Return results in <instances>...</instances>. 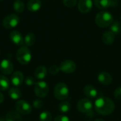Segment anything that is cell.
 <instances>
[{"mask_svg":"<svg viewBox=\"0 0 121 121\" xmlns=\"http://www.w3.org/2000/svg\"><path fill=\"white\" fill-rule=\"evenodd\" d=\"M0 71L3 74L9 75L13 71V65L12 62L8 59H4L0 63Z\"/></svg>","mask_w":121,"mask_h":121,"instance_id":"11","label":"cell"},{"mask_svg":"<svg viewBox=\"0 0 121 121\" xmlns=\"http://www.w3.org/2000/svg\"><path fill=\"white\" fill-rule=\"evenodd\" d=\"M36 41L35 35L33 33H29L26 34V36L24 37V45L26 46H30L35 44Z\"/></svg>","mask_w":121,"mask_h":121,"instance_id":"21","label":"cell"},{"mask_svg":"<svg viewBox=\"0 0 121 121\" xmlns=\"http://www.w3.org/2000/svg\"><path fill=\"white\" fill-rule=\"evenodd\" d=\"M77 0H62L65 6L69 8H73L76 6Z\"/></svg>","mask_w":121,"mask_h":121,"instance_id":"28","label":"cell"},{"mask_svg":"<svg viewBox=\"0 0 121 121\" xmlns=\"http://www.w3.org/2000/svg\"><path fill=\"white\" fill-rule=\"evenodd\" d=\"M4 95L0 92V104L4 101Z\"/></svg>","mask_w":121,"mask_h":121,"instance_id":"34","label":"cell"},{"mask_svg":"<svg viewBox=\"0 0 121 121\" xmlns=\"http://www.w3.org/2000/svg\"><path fill=\"white\" fill-rule=\"evenodd\" d=\"M42 6V2L40 0H29L27 4L28 9L30 11H37Z\"/></svg>","mask_w":121,"mask_h":121,"instance_id":"17","label":"cell"},{"mask_svg":"<svg viewBox=\"0 0 121 121\" xmlns=\"http://www.w3.org/2000/svg\"><path fill=\"white\" fill-rule=\"evenodd\" d=\"M39 119L40 121H51L52 115L48 111H43L40 113L39 116Z\"/></svg>","mask_w":121,"mask_h":121,"instance_id":"27","label":"cell"},{"mask_svg":"<svg viewBox=\"0 0 121 121\" xmlns=\"http://www.w3.org/2000/svg\"><path fill=\"white\" fill-rule=\"evenodd\" d=\"M111 31L114 34H118L121 32V25L118 21H113L110 25Z\"/></svg>","mask_w":121,"mask_h":121,"instance_id":"24","label":"cell"},{"mask_svg":"<svg viewBox=\"0 0 121 121\" xmlns=\"http://www.w3.org/2000/svg\"><path fill=\"white\" fill-rule=\"evenodd\" d=\"M98 81L103 85H110L113 81L112 76L107 72H101L98 75Z\"/></svg>","mask_w":121,"mask_h":121,"instance_id":"14","label":"cell"},{"mask_svg":"<svg viewBox=\"0 0 121 121\" xmlns=\"http://www.w3.org/2000/svg\"><path fill=\"white\" fill-rule=\"evenodd\" d=\"M84 93L86 98L90 99L95 98L98 96L97 90L93 86L91 85H87L84 88Z\"/></svg>","mask_w":121,"mask_h":121,"instance_id":"15","label":"cell"},{"mask_svg":"<svg viewBox=\"0 0 121 121\" xmlns=\"http://www.w3.org/2000/svg\"><path fill=\"white\" fill-rule=\"evenodd\" d=\"M35 93L37 97L43 98H45L49 92V87L47 83L43 81H38L35 85Z\"/></svg>","mask_w":121,"mask_h":121,"instance_id":"5","label":"cell"},{"mask_svg":"<svg viewBox=\"0 0 121 121\" xmlns=\"http://www.w3.org/2000/svg\"><path fill=\"white\" fill-rule=\"evenodd\" d=\"M113 21V18L111 12L108 11H101L99 12L95 18L96 25L101 28H106L110 26Z\"/></svg>","mask_w":121,"mask_h":121,"instance_id":"2","label":"cell"},{"mask_svg":"<svg viewBox=\"0 0 121 121\" xmlns=\"http://www.w3.org/2000/svg\"><path fill=\"white\" fill-rule=\"evenodd\" d=\"M77 66L73 61L65 60L62 61L60 64V69L65 73H72L75 71Z\"/></svg>","mask_w":121,"mask_h":121,"instance_id":"9","label":"cell"},{"mask_svg":"<svg viewBox=\"0 0 121 121\" xmlns=\"http://www.w3.org/2000/svg\"><path fill=\"white\" fill-rule=\"evenodd\" d=\"M23 81V75L20 71L14 72L11 77V82L15 87L20 86Z\"/></svg>","mask_w":121,"mask_h":121,"instance_id":"13","label":"cell"},{"mask_svg":"<svg viewBox=\"0 0 121 121\" xmlns=\"http://www.w3.org/2000/svg\"><path fill=\"white\" fill-rule=\"evenodd\" d=\"M71 108V104L68 101H63L59 105V110L60 112L65 113L69 111Z\"/></svg>","mask_w":121,"mask_h":121,"instance_id":"26","label":"cell"},{"mask_svg":"<svg viewBox=\"0 0 121 121\" xmlns=\"http://www.w3.org/2000/svg\"><path fill=\"white\" fill-rule=\"evenodd\" d=\"M20 21L19 17L15 14H11L4 18L2 21L3 26L6 29H12L16 27Z\"/></svg>","mask_w":121,"mask_h":121,"instance_id":"6","label":"cell"},{"mask_svg":"<svg viewBox=\"0 0 121 121\" xmlns=\"http://www.w3.org/2000/svg\"><path fill=\"white\" fill-rule=\"evenodd\" d=\"M9 95L10 98H12L13 100H18L21 97L22 93H21V91L18 88L13 87L9 90Z\"/></svg>","mask_w":121,"mask_h":121,"instance_id":"20","label":"cell"},{"mask_svg":"<svg viewBox=\"0 0 121 121\" xmlns=\"http://www.w3.org/2000/svg\"><path fill=\"white\" fill-rule=\"evenodd\" d=\"M94 108L98 113L102 116H108L113 112L115 104L111 99L107 97H101L96 100Z\"/></svg>","mask_w":121,"mask_h":121,"instance_id":"1","label":"cell"},{"mask_svg":"<svg viewBox=\"0 0 121 121\" xmlns=\"http://www.w3.org/2000/svg\"><path fill=\"white\" fill-rule=\"evenodd\" d=\"M94 121H104L103 119H101V118H99V119H96V120H95Z\"/></svg>","mask_w":121,"mask_h":121,"instance_id":"35","label":"cell"},{"mask_svg":"<svg viewBox=\"0 0 121 121\" xmlns=\"http://www.w3.org/2000/svg\"><path fill=\"white\" fill-rule=\"evenodd\" d=\"M54 121H70L69 118L66 116H62V115H60V116H57L55 118Z\"/></svg>","mask_w":121,"mask_h":121,"instance_id":"33","label":"cell"},{"mask_svg":"<svg viewBox=\"0 0 121 121\" xmlns=\"http://www.w3.org/2000/svg\"><path fill=\"white\" fill-rule=\"evenodd\" d=\"M0 1H2V0H0Z\"/></svg>","mask_w":121,"mask_h":121,"instance_id":"37","label":"cell"},{"mask_svg":"<svg viewBox=\"0 0 121 121\" xmlns=\"http://www.w3.org/2000/svg\"><path fill=\"white\" fill-rule=\"evenodd\" d=\"M5 121H22V118L17 111H12L6 114Z\"/></svg>","mask_w":121,"mask_h":121,"instance_id":"18","label":"cell"},{"mask_svg":"<svg viewBox=\"0 0 121 121\" xmlns=\"http://www.w3.org/2000/svg\"><path fill=\"white\" fill-rule=\"evenodd\" d=\"M11 41L16 45L19 46H24V38L23 37L22 34L16 30L12 31L9 35Z\"/></svg>","mask_w":121,"mask_h":121,"instance_id":"10","label":"cell"},{"mask_svg":"<svg viewBox=\"0 0 121 121\" xmlns=\"http://www.w3.org/2000/svg\"></svg>","mask_w":121,"mask_h":121,"instance_id":"36","label":"cell"},{"mask_svg":"<svg viewBox=\"0 0 121 121\" xmlns=\"http://www.w3.org/2000/svg\"><path fill=\"white\" fill-rule=\"evenodd\" d=\"M114 96L117 100L121 101V87L117 88L114 92Z\"/></svg>","mask_w":121,"mask_h":121,"instance_id":"32","label":"cell"},{"mask_svg":"<svg viewBox=\"0 0 121 121\" xmlns=\"http://www.w3.org/2000/svg\"><path fill=\"white\" fill-rule=\"evenodd\" d=\"M16 111L21 115H28L32 111V107L30 103L26 101L20 100L16 102L15 105Z\"/></svg>","mask_w":121,"mask_h":121,"instance_id":"7","label":"cell"},{"mask_svg":"<svg viewBox=\"0 0 121 121\" xmlns=\"http://www.w3.org/2000/svg\"><path fill=\"white\" fill-rule=\"evenodd\" d=\"M93 6L92 0H79L78 2V9L81 13L89 12Z\"/></svg>","mask_w":121,"mask_h":121,"instance_id":"12","label":"cell"},{"mask_svg":"<svg viewBox=\"0 0 121 121\" xmlns=\"http://www.w3.org/2000/svg\"><path fill=\"white\" fill-rule=\"evenodd\" d=\"M47 73H48V71H47V69L45 66H39L38 67L35 71V76L39 79V80H43L44 79L46 76H47Z\"/></svg>","mask_w":121,"mask_h":121,"instance_id":"19","label":"cell"},{"mask_svg":"<svg viewBox=\"0 0 121 121\" xmlns=\"http://www.w3.org/2000/svg\"><path fill=\"white\" fill-rule=\"evenodd\" d=\"M13 6L14 10L18 13H21V12L23 11L24 8H25L24 2L22 0H16L13 2Z\"/></svg>","mask_w":121,"mask_h":121,"instance_id":"25","label":"cell"},{"mask_svg":"<svg viewBox=\"0 0 121 121\" xmlns=\"http://www.w3.org/2000/svg\"><path fill=\"white\" fill-rule=\"evenodd\" d=\"M31 52L30 49L26 46H22L16 52V58L18 61L23 65L29 63L31 60Z\"/></svg>","mask_w":121,"mask_h":121,"instance_id":"3","label":"cell"},{"mask_svg":"<svg viewBox=\"0 0 121 121\" xmlns=\"http://www.w3.org/2000/svg\"><path fill=\"white\" fill-rule=\"evenodd\" d=\"M25 83L26 86H32L33 85H35V80L33 77L31 76H28L26 80H25Z\"/></svg>","mask_w":121,"mask_h":121,"instance_id":"29","label":"cell"},{"mask_svg":"<svg viewBox=\"0 0 121 121\" xmlns=\"http://www.w3.org/2000/svg\"><path fill=\"white\" fill-rule=\"evenodd\" d=\"M55 97L60 101L65 100L69 97V88L64 83H57L54 89Z\"/></svg>","mask_w":121,"mask_h":121,"instance_id":"4","label":"cell"},{"mask_svg":"<svg viewBox=\"0 0 121 121\" xmlns=\"http://www.w3.org/2000/svg\"><path fill=\"white\" fill-rule=\"evenodd\" d=\"M94 4L100 9H105L111 6V0H94Z\"/></svg>","mask_w":121,"mask_h":121,"instance_id":"22","label":"cell"},{"mask_svg":"<svg viewBox=\"0 0 121 121\" xmlns=\"http://www.w3.org/2000/svg\"><path fill=\"white\" fill-rule=\"evenodd\" d=\"M92 102L88 98L81 99L77 103V109L79 112L83 113H89L92 111Z\"/></svg>","mask_w":121,"mask_h":121,"instance_id":"8","label":"cell"},{"mask_svg":"<svg viewBox=\"0 0 121 121\" xmlns=\"http://www.w3.org/2000/svg\"><path fill=\"white\" fill-rule=\"evenodd\" d=\"M33 105L34 108H35L36 109H40L43 106V102L40 99H37L33 101Z\"/></svg>","mask_w":121,"mask_h":121,"instance_id":"30","label":"cell"},{"mask_svg":"<svg viewBox=\"0 0 121 121\" xmlns=\"http://www.w3.org/2000/svg\"><path fill=\"white\" fill-rule=\"evenodd\" d=\"M115 34L111 31H106L102 36V41L106 45H111L115 41Z\"/></svg>","mask_w":121,"mask_h":121,"instance_id":"16","label":"cell"},{"mask_svg":"<svg viewBox=\"0 0 121 121\" xmlns=\"http://www.w3.org/2000/svg\"><path fill=\"white\" fill-rule=\"evenodd\" d=\"M60 70V68L58 66H55V65H53V66H50V68H49V71L52 75H56L57 73H58Z\"/></svg>","mask_w":121,"mask_h":121,"instance_id":"31","label":"cell"},{"mask_svg":"<svg viewBox=\"0 0 121 121\" xmlns=\"http://www.w3.org/2000/svg\"><path fill=\"white\" fill-rule=\"evenodd\" d=\"M10 86V81L7 77L0 75V91H6Z\"/></svg>","mask_w":121,"mask_h":121,"instance_id":"23","label":"cell"}]
</instances>
